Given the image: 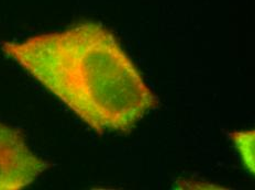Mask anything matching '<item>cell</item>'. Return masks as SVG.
<instances>
[{"label":"cell","mask_w":255,"mask_h":190,"mask_svg":"<svg viewBox=\"0 0 255 190\" xmlns=\"http://www.w3.org/2000/svg\"><path fill=\"white\" fill-rule=\"evenodd\" d=\"M49 167L31 151L20 131L0 123V190L22 189Z\"/></svg>","instance_id":"cell-2"},{"label":"cell","mask_w":255,"mask_h":190,"mask_svg":"<svg viewBox=\"0 0 255 190\" xmlns=\"http://www.w3.org/2000/svg\"><path fill=\"white\" fill-rule=\"evenodd\" d=\"M2 51L99 135L130 134L158 104L115 35L98 23L4 42Z\"/></svg>","instance_id":"cell-1"},{"label":"cell","mask_w":255,"mask_h":190,"mask_svg":"<svg viewBox=\"0 0 255 190\" xmlns=\"http://www.w3.org/2000/svg\"><path fill=\"white\" fill-rule=\"evenodd\" d=\"M231 136L244 166L254 175V131L232 132Z\"/></svg>","instance_id":"cell-3"}]
</instances>
